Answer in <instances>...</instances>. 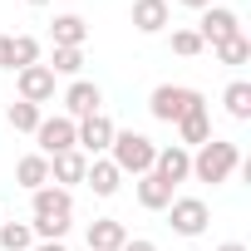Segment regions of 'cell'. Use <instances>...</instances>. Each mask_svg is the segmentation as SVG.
Returning a JSON list of instances; mask_svg holds the SVG:
<instances>
[{"mask_svg":"<svg viewBox=\"0 0 251 251\" xmlns=\"http://www.w3.org/2000/svg\"><path fill=\"white\" fill-rule=\"evenodd\" d=\"M123 177H143V173H153V158H158V143L148 138V133H113V143H108V153H103Z\"/></svg>","mask_w":251,"mask_h":251,"instance_id":"cell-1","label":"cell"},{"mask_svg":"<svg viewBox=\"0 0 251 251\" xmlns=\"http://www.w3.org/2000/svg\"><path fill=\"white\" fill-rule=\"evenodd\" d=\"M236 168H241V148L226 143V138H207V143L192 153V177H197V182H212V187H217V182H226Z\"/></svg>","mask_w":251,"mask_h":251,"instance_id":"cell-2","label":"cell"},{"mask_svg":"<svg viewBox=\"0 0 251 251\" xmlns=\"http://www.w3.org/2000/svg\"><path fill=\"white\" fill-rule=\"evenodd\" d=\"M207 99L197 94V89H187V84H158L153 94H148V113L158 118V123H177L182 113H192V108H202Z\"/></svg>","mask_w":251,"mask_h":251,"instance_id":"cell-3","label":"cell"},{"mask_svg":"<svg viewBox=\"0 0 251 251\" xmlns=\"http://www.w3.org/2000/svg\"><path fill=\"white\" fill-rule=\"evenodd\" d=\"M113 118L108 113H89V118H79L74 123V148L84 153V158H103L108 153V143H113Z\"/></svg>","mask_w":251,"mask_h":251,"instance_id":"cell-4","label":"cell"},{"mask_svg":"<svg viewBox=\"0 0 251 251\" xmlns=\"http://www.w3.org/2000/svg\"><path fill=\"white\" fill-rule=\"evenodd\" d=\"M207 222H212V212H207L202 197H173V202H168V226H173L177 236H202Z\"/></svg>","mask_w":251,"mask_h":251,"instance_id":"cell-5","label":"cell"},{"mask_svg":"<svg viewBox=\"0 0 251 251\" xmlns=\"http://www.w3.org/2000/svg\"><path fill=\"white\" fill-rule=\"evenodd\" d=\"M30 138L40 143V158H59V153H69V148H74V118H64V113L40 118V128H35Z\"/></svg>","mask_w":251,"mask_h":251,"instance_id":"cell-6","label":"cell"},{"mask_svg":"<svg viewBox=\"0 0 251 251\" xmlns=\"http://www.w3.org/2000/svg\"><path fill=\"white\" fill-rule=\"evenodd\" d=\"M197 35H202V45H222V40H231V35H241V20H236V10H226V5H212V10H202V20H197Z\"/></svg>","mask_w":251,"mask_h":251,"instance_id":"cell-7","label":"cell"},{"mask_svg":"<svg viewBox=\"0 0 251 251\" xmlns=\"http://www.w3.org/2000/svg\"><path fill=\"white\" fill-rule=\"evenodd\" d=\"M15 89H20V99H25V103L45 108V103L54 99V74H50L45 64H30V69H15Z\"/></svg>","mask_w":251,"mask_h":251,"instance_id":"cell-8","label":"cell"},{"mask_svg":"<svg viewBox=\"0 0 251 251\" xmlns=\"http://www.w3.org/2000/svg\"><path fill=\"white\" fill-rule=\"evenodd\" d=\"M89 113H103V89L99 84H89V79H74L69 89H64V118H89Z\"/></svg>","mask_w":251,"mask_h":251,"instance_id":"cell-9","label":"cell"},{"mask_svg":"<svg viewBox=\"0 0 251 251\" xmlns=\"http://www.w3.org/2000/svg\"><path fill=\"white\" fill-rule=\"evenodd\" d=\"M153 173H158L168 187H177V182H187V177H192V153H187L182 143H168V148H158Z\"/></svg>","mask_w":251,"mask_h":251,"instance_id":"cell-10","label":"cell"},{"mask_svg":"<svg viewBox=\"0 0 251 251\" xmlns=\"http://www.w3.org/2000/svg\"><path fill=\"white\" fill-rule=\"evenodd\" d=\"M89 40V20L84 15H54L50 20V45L54 50H84Z\"/></svg>","mask_w":251,"mask_h":251,"instance_id":"cell-11","label":"cell"},{"mask_svg":"<svg viewBox=\"0 0 251 251\" xmlns=\"http://www.w3.org/2000/svg\"><path fill=\"white\" fill-rule=\"evenodd\" d=\"M173 20V5L168 0H133V30L138 35H163Z\"/></svg>","mask_w":251,"mask_h":251,"instance_id":"cell-12","label":"cell"},{"mask_svg":"<svg viewBox=\"0 0 251 251\" xmlns=\"http://www.w3.org/2000/svg\"><path fill=\"white\" fill-rule=\"evenodd\" d=\"M84 241H89V251H118L123 241H128V226H123L118 217H99V222H89Z\"/></svg>","mask_w":251,"mask_h":251,"instance_id":"cell-13","label":"cell"},{"mask_svg":"<svg viewBox=\"0 0 251 251\" xmlns=\"http://www.w3.org/2000/svg\"><path fill=\"white\" fill-rule=\"evenodd\" d=\"M207 138H212V113H207V103L177 118V143H182V148H202Z\"/></svg>","mask_w":251,"mask_h":251,"instance_id":"cell-14","label":"cell"},{"mask_svg":"<svg viewBox=\"0 0 251 251\" xmlns=\"http://www.w3.org/2000/svg\"><path fill=\"white\" fill-rule=\"evenodd\" d=\"M84 168H89V158L79 148H69V153L50 158V182L54 187H74V182H84Z\"/></svg>","mask_w":251,"mask_h":251,"instance_id":"cell-15","label":"cell"},{"mask_svg":"<svg viewBox=\"0 0 251 251\" xmlns=\"http://www.w3.org/2000/svg\"><path fill=\"white\" fill-rule=\"evenodd\" d=\"M84 182L94 187V197H113V192L123 187V173H118L108 158H89V168H84Z\"/></svg>","mask_w":251,"mask_h":251,"instance_id":"cell-16","label":"cell"},{"mask_svg":"<svg viewBox=\"0 0 251 251\" xmlns=\"http://www.w3.org/2000/svg\"><path fill=\"white\" fill-rule=\"evenodd\" d=\"M173 197H177V187H168L158 173H143V177H138V207H148V212H168Z\"/></svg>","mask_w":251,"mask_h":251,"instance_id":"cell-17","label":"cell"},{"mask_svg":"<svg viewBox=\"0 0 251 251\" xmlns=\"http://www.w3.org/2000/svg\"><path fill=\"white\" fill-rule=\"evenodd\" d=\"M50 182V158H40V153H25L20 163H15V187H25V192H40Z\"/></svg>","mask_w":251,"mask_h":251,"instance_id":"cell-18","label":"cell"},{"mask_svg":"<svg viewBox=\"0 0 251 251\" xmlns=\"http://www.w3.org/2000/svg\"><path fill=\"white\" fill-rule=\"evenodd\" d=\"M222 103H226V113H231L236 123H246V118H251V84H246V79H231L226 94H222Z\"/></svg>","mask_w":251,"mask_h":251,"instance_id":"cell-19","label":"cell"},{"mask_svg":"<svg viewBox=\"0 0 251 251\" xmlns=\"http://www.w3.org/2000/svg\"><path fill=\"white\" fill-rule=\"evenodd\" d=\"M5 118H10V128H15V133H35V128H40V118H45V108H35V103L15 99V103L5 108Z\"/></svg>","mask_w":251,"mask_h":251,"instance_id":"cell-20","label":"cell"},{"mask_svg":"<svg viewBox=\"0 0 251 251\" xmlns=\"http://www.w3.org/2000/svg\"><path fill=\"white\" fill-rule=\"evenodd\" d=\"M0 246H5V251H30L35 246L30 222H0Z\"/></svg>","mask_w":251,"mask_h":251,"instance_id":"cell-21","label":"cell"},{"mask_svg":"<svg viewBox=\"0 0 251 251\" xmlns=\"http://www.w3.org/2000/svg\"><path fill=\"white\" fill-rule=\"evenodd\" d=\"M30 64H40V40H35V35H15V45H10V69H30Z\"/></svg>","mask_w":251,"mask_h":251,"instance_id":"cell-22","label":"cell"},{"mask_svg":"<svg viewBox=\"0 0 251 251\" xmlns=\"http://www.w3.org/2000/svg\"><path fill=\"white\" fill-rule=\"evenodd\" d=\"M45 69H50L54 79H59V74H69V79H79V69H84V50H54Z\"/></svg>","mask_w":251,"mask_h":251,"instance_id":"cell-23","label":"cell"},{"mask_svg":"<svg viewBox=\"0 0 251 251\" xmlns=\"http://www.w3.org/2000/svg\"><path fill=\"white\" fill-rule=\"evenodd\" d=\"M212 54H217L222 64H246V59H251V40H246V35H231V40H222Z\"/></svg>","mask_w":251,"mask_h":251,"instance_id":"cell-24","label":"cell"},{"mask_svg":"<svg viewBox=\"0 0 251 251\" xmlns=\"http://www.w3.org/2000/svg\"><path fill=\"white\" fill-rule=\"evenodd\" d=\"M207 45H202V35L197 30H173V54H182V59H192V54H202Z\"/></svg>","mask_w":251,"mask_h":251,"instance_id":"cell-25","label":"cell"},{"mask_svg":"<svg viewBox=\"0 0 251 251\" xmlns=\"http://www.w3.org/2000/svg\"><path fill=\"white\" fill-rule=\"evenodd\" d=\"M118 251H158V241H148V236H128Z\"/></svg>","mask_w":251,"mask_h":251,"instance_id":"cell-26","label":"cell"},{"mask_svg":"<svg viewBox=\"0 0 251 251\" xmlns=\"http://www.w3.org/2000/svg\"><path fill=\"white\" fill-rule=\"evenodd\" d=\"M10 45H15V35H0V69H10Z\"/></svg>","mask_w":251,"mask_h":251,"instance_id":"cell-27","label":"cell"},{"mask_svg":"<svg viewBox=\"0 0 251 251\" xmlns=\"http://www.w3.org/2000/svg\"><path fill=\"white\" fill-rule=\"evenodd\" d=\"M177 5H187V10H197V15H202V10H212V5H217V0H177Z\"/></svg>","mask_w":251,"mask_h":251,"instance_id":"cell-28","label":"cell"},{"mask_svg":"<svg viewBox=\"0 0 251 251\" xmlns=\"http://www.w3.org/2000/svg\"><path fill=\"white\" fill-rule=\"evenodd\" d=\"M30 251H69V246H64V241H35Z\"/></svg>","mask_w":251,"mask_h":251,"instance_id":"cell-29","label":"cell"},{"mask_svg":"<svg viewBox=\"0 0 251 251\" xmlns=\"http://www.w3.org/2000/svg\"><path fill=\"white\" fill-rule=\"evenodd\" d=\"M217 251H251V246H246V241H222Z\"/></svg>","mask_w":251,"mask_h":251,"instance_id":"cell-30","label":"cell"},{"mask_svg":"<svg viewBox=\"0 0 251 251\" xmlns=\"http://www.w3.org/2000/svg\"><path fill=\"white\" fill-rule=\"evenodd\" d=\"M25 5H50V0H25Z\"/></svg>","mask_w":251,"mask_h":251,"instance_id":"cell-31","label":"cell"}]
</instances>
